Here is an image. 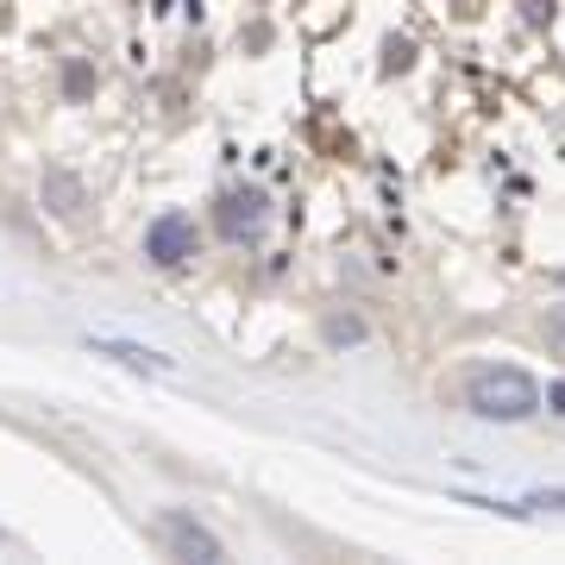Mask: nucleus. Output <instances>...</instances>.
<instances>
[{"mask_svg":"<svg viewBox=\"0 0 565 565\" xmlns=\"http://www.w3.org/2000/svg\"><path fill=\"white\" fill-rule=\"evenodd\" d=\"M195 252H202V226L189 221L182 207H163L158 221L145 226V258L158 264V270H182Z\"/></svg>","mask_w":565,"mask_h":565,"instance_id":"2","label":"nucleus"},{"mask_svg":"<svg viewBox=\"0 0 565 565\" xmlns=\"http://www.w3.org/2000/svg\"><path fill=\"white\" fill-rule=\"evenodd\" d=\"M158 541L170 559H226V546L207 534L195 515H182V509H163L158 515Z\"/></svg>","mask_w":565,"mask_h":565,"instance_id":"3","label":"nucleus"},{"mask_svg":"<svg viewBox=\"0 0 565 565\" xmlns=\"http://www.w3.org/2000/svg\"><path fill=\"white\" fill-rule=\"evenodd\" d=\"M0 541H7V534H0Z\"/></svg>","mask_w":565,"mask_h":565,"instance_id":"9","label":"nucleus"},{"mask_svg":"<svg viewBox=\"0 0 565 565\" xmlns=\"http://www.w3.org/2000/svg\"><path fill=\"white\" fill-rule=\"evenodd\" d=\"M264 214H270V202H264V189H226L221 207H214V226H221V239L245 245L264 233Z\"/></svg>","mask_w":565,"mask_h":565,"instance_id":"4","label":"nucleus"},{"mask_svg":"<svg viewBox=\"0 0 565 565\" xmlns=\"http://www.w3.org/2000/svg\"><path fill=\"white\" fill-rule=\"evenodd\" d=\"M51 189H57L63 214H76V182H70V177H51Z\"/></svg>","mask_w":565,"mask_h":565,"instance_id":"7","label":"nucleus"},{"mask_svg":"<svg viewBox=\"0 0 565 565\" xmlns=\"http://www.w3.org/2000/svg\"><path fill=\"white\" fill-rule=\"evenodd\" d=\"M546 345L565 352V308H546Z\"/></svg>","mask_w":565,"mask_h":565,"instance_id":"6","label":"nucleus"},{"mask_svg":"<svg viewBox=\"0 0 565 565\" xmlns=\"http://www.w3.org/2000/svg\"><path fill=\"white\" fill-rule=\"evenodd\" d=\"M88 352H102V359L126 364V371H151V377H170L177 371L170 352H151V345H132V340H107V333H88Z\"/></svg>","mask_w":565,"mask_h":565,"instance_id":"5","label":"nucleus"},{"mask_svg":"<svg viewBox=\"0 0 565 565\" xmlns=\"http://www.w3.org/2000/svg\"><path fill=\"white\" fill-rule=\"evenodd\" d=\"M546 403H553V415H565V384H553V390H546Z\"/></svg>","mask_w":565,"mask_h":565,"instance_id":"8","label":"nucleus"},{"mask_svg":"<svg viewBox=\"0 0 565 565\" xmlns=\"http://www.w3.org/2000/svg\"><path fill=\"white\" fill-rule=\"evenodd\" d=\"M465 408L478 422H527L541 408V384L527 371H515V364H478L465 377Z\"/></svg>","mask_w":565,"mask_h":565,"instance_id":"1","label":"nucleus"}]
</instances>
